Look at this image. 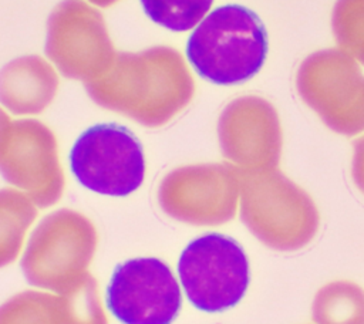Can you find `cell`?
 I'll return each instance as SVG.
<instances>
[{"mask_svg": "<svg viewBox=\"0 0 364 324\" xmlns=\"http://www.w3.org/2000/svg\"><path fill=\"white\" fill-rule=\"evenodd\" d=\"M186 55L205 80L232 85L256 75L267 55V33L259 16L239 4L210 11L188 38Z\"/></svg>", "mask_w": 364, "mask_h": 324, "instance_id": "1", "label": "cell"}, {"mask_svg": "<svg viewBox=\"0 0 364 324\" xmlns=\"http://www.w3.org/2000/svg\"><path fill=\"white\" fill-rule=\"evenodd\" d=\"M242 217L255 236L277 250L301 249L318 226L310 196L274 169L246 175Z\"/></svg>", "mask_w": 364, "mask_h": 324, "instance_id": "2", "label": "cell"}, {"mask_svg": "<svg viewBox=\"0 0 364 324\" xmlns=\"http://www.w3.org/2000/svg\"><path fill=\"white\" fill-rule=\"evenodd\" d=\"M188 300L199 310L219 313L236 306L249 286V261L229 236L208 233L192 240L178 261Z\"/></svg>", "mask_w": 364, "mask_h": 324, "instance_id": "3", "label": "cell"}, {"mask_svg": "<svg viewBox=\"0 0 364 324\" xmlns=\"http://www.w3.org/2000/svg\"><path fill=\"white\" fill-rule=\"evenodd\" d=\"M71 172L87 189L127 196L145 176V158L138 138L118 124H98L84 131L70 152Z\"/></svg>", "mask_w": 364, "mask_h": 324, "instance_id": "4", "label": "cell"}, {"mask_svg": "<svg viewBox=\"0 0 364 324\" xmlns=\"http://www.w3.org/2000/svg\"><path fill=\"white\" fill-rule=\"evenodd\" d=\"M297 88L334 131L351 135L364 129V77L344 51L326 50L306 58Z\"/></svg>", "mask_w": 364, "mask_h": 324, "instance_id": "5", "label": "cell"}, {"mask_svg": "<svg viewBox=\"0 0 364 324\" xmlns=\"http://www.w3.org/2000/svg\"><path fill=\"white\" fill-rule=\"evenodd\" d=\"M181 304L172 270L156 257L131 259L117 266L107 288L108 310L124 324H171Z\"/></svg>", "mask_w": 364, "mask_h": 324, "instance_id": "6", "label": "cell"}, {"mask_svg": "<svg viewBox=\"0 0 364 324\" xmlns=\"http://www.w3.org/2000/svg\"><path fill=\"white\" fill-rule=\"evenodd\" d=\"M226 156L252 171L273 169L280 156V125L274 108L262 98L236 99L220 121Z\"/></svg>", "mask_w": 364, "mask_h": 324, "instance_id": "7", "label": "cell"}, {"mask_svg": "<svg viewBox=\"0 0 364 324\" xmlns=\"http://www.w3.org/2000/svg\"><path fill=\"white\" fill-rule=\"evenodd\" d=\"M313 318L317 324H364V291L346 281L323 287L314 298Z\"/></svg>", "mask_w": 364, "mask_h": 324, "instance_id": "8", "label": "cell"}, {"mask_svg": "<svg viewBox=\"0 0 364 324\" xmlns=\"http://www.w3.org/2000/svg\"><path fill=\"white\" fill-rule=\"evenodd\" d=\"M213 0H141L146 16L171 31H188L199 24Z\"/></svg>", "mask_w": 364, "mask_h": 324, "instance_id": "9", "label": "cell"}, {"mask_svg": "<svg viewBox=\"0 0 364 324\" xmlns=\"http://www.w3.org/2000/svg\"><path fill=\"white\" fill-rule=\"evenodd\" d=\"M331 26L344 53L364 63V0H337Z\"/></svg>", "mask_w": 364, "mask_h": 324, "instance_id": "10", "label": "cell"}, {"mask_svg": "<svg viewBox=\"0 0 364 324\" xmlns=\"http://www.w3.org/2000/svg\"><path fill=\"white\" fill-rule=\"evenodd\" d=\"M353 176L357 186L364 193V136L355 142L354 159H353Z\"/></svg>", "mask_w": 364, "mask_h": 324, "instance_id": "11", "label": "cell"}, {"mask_svg": "<svg viewBox=\"0 0 364 324\" xmlns=\"http://www.w3.org/2000/svg\"><path fill=\"white\" fill-rule=\"evenodd\" d=\"M91 1H94V3H97L100 6H108V4H111V3H114L117 0H91Z\"/></svg>", "mask_w": 364, "mask_h": 324, "instance_id": "12", "label": "cell"}]
</instances>
